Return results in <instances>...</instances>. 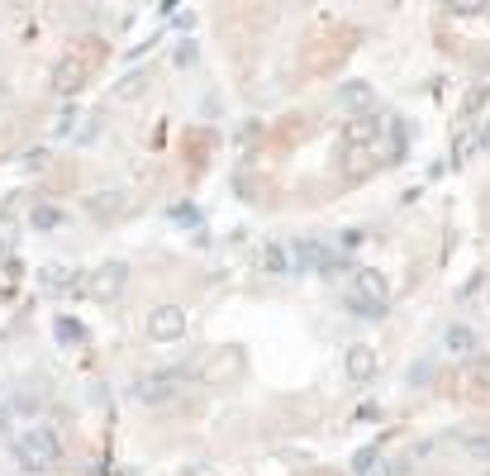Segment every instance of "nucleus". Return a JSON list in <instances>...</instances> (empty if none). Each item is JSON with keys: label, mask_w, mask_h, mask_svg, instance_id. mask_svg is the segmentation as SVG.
Segmentation results:
<instances>
[{"label": "nucleus", "mask_w": 490, "mask_h": 476, "mask_svg": "<svg viewBox=\"0 0 490 476\" xmlns=\"http://www.w3.org/2000/svg\"><path fill=\"white\" fill-rule=\"evenodd\" d=\"M10 453H14V462H20V471L39 476V471H48V467H58L62 438H58V429H48V424H29V429L10 444Z\"/></svg>", "instance_id": "nucleus-1"}, {"label": "nucleus", "mask_w": 490, "mask_h": 476, "mask_svg": "<svg viewBox=\"0 0 490 476\" xmlns=\"http://www.w3.org/2000/svg\"><path fill=\"white\" fill-rule=\"evenodd\" d=\"M343 305H348L352 315H362V319H381L386 305H391V281H386L377 267L352 271V281H348V291H343Z\"/></svg>", "instance_id": "nucleus-2"}, {"label": "nucleus", "mask_w": 490, "mask_h": 476, "mask_svg": "<svg viewBox=\"0 0 490 476\" xmlns=\"http://www.w3.org/2000/svg\"><path fill=\"white\" fill-rule=\"evenodd\" d=\"M181 390H186L181 371H153V377H143L139 386H133V396H139L143 405H172Z\"/></svg>", "instance_id": "nucleus-3"}, {"label": "nucleus", "mask_w": 490, "mask_h": 476, "mask_svg": "<svg viewBox=\"0 0 490 476\" xmlns=\"http://www.w3.org/2000/svg\"><path fill=\"white\" fill-rule=\"evenodd\" d=\"M148 338H153V343H181L186 338V310L181 305H158V310L148 315Z\"/></svg>", "instance_id": "nucleus-4"}, {"label": "nucleus", "mask_w": 490, "mask_h": 476, "mask_svg": "<svg viewBox=\"0 0 490 476\" xmlns=\"http://www.w3.org/2000/svg\"><path fill=\"white\" fill-rule=\"evenodd\" d=\"M443 352L452 357V362H471V357H481V338L471 325H452L443 334Z\"/></svg>", "instance_id": "nucleus-5"}, {"label": "nucleus", "mask_w": 490, "mask_h": 476, "mask_svg": "<svg viewBox=\"0 0 490 476\" xmlns=\"http://www.w3.org/2000/svg\"><path fill=\"white\" fill-rule=\"evenodd\" d=\"M462 396H471V400H485L490 396V352L462 362Z\"/></svg>", "instance_id": "nucleus-6"}, {"label": "nucleus", "mask_w": 490, "mask_h": 476, "mask_svg": "<svg viewBox=\"0 0 490 476\" xmlns=\"http://www.w3.org/2000/svg\"><path fill=\"white\" fill-rule=\"evenodd\" d=\"M81 87H86V62H77V58H62L53 67V91L67 100V96H77Z\"/></svg>", "instance_id": "nucleus-7"}, {"label": "nucleus", "mask_w": 490, "mask_h": 476, "mask_svg": "<svg viewBox=\"0 0 490 476\" xmlns=\"http://www.w3.org/2000/svg\"><path fill=\"white\" fill-rule=\"evenodd\" d=\"M452 444H458V453H467L471 462H490V429H458Z\"/></svg>", "instance_id": "nucleus-8"}, {"label": "nucleus", "mask_w": 490, "mask_h": 476, "mask_svg": "<svg viewBox=\"0 0 490 476\" xmlns=\"http://www.w3.org/2000/svg\"><path fill=\"white\" fill-rule=\"evenodd\" d=\"M124 277H129V267L114 258V262H105L95 271V296H120L124 291Z\"/></svg>", "instance_id": "nucleus-9"}, {"label": "nucleus", "mask_w": 490, "mask_h": 476, "mask_svg": "<svg viewBox=\"0 0 490 476\" xmlns=\"http://www.w3.org/2000/svg\"><path fill=\"white\" fill-rule=\"evenodd\" d=\"M348 377L352 381H371V377H377V352H371L367 343L348 348Z\"/></svg>", "instance_id": "nucleus-10"}, {"label": "nucleus", "mask_w": 490, "mask_h": 476, "mask_svg": "<svg viewBox=\"0 0 490 476\" xmlns=\"http://www.w3.org/2000/svg\"><path fill=\"white\" fill-rule=\"evenodd\" d=\"M338 105L358 110V114H371V87H367V81H348V87L338 91Z\"/></svg>", "instance_id": "nucleus-11"}, {"label": "nucleus", "mask_w": 490, "mask_h": 476, "mask_svg": "<svg viewBox=\"0 0 490 476\" xmlns=\"http://www.w3.org/2000/svg\"><path fill=\"white\" fill-rule=\"evenodd\" d=\"M62 219H67V215H62L58 206H33V210H29V224L43 229V233H48V229H62Z\"/></svg>", "instance_id": "nucleus-12"}, {"label": "nucleus", "mask_w": 490, "mask_h": 476, "mask_svg": "<svg viewBox=\"0 0 490 476\" xmlns=\"http://www.w3.org/2000/svg\"><path fill=\"white\" fill-rule=\"evenodd\" d=\"M10 410L20 415V419H33V415L43 410V396H29V390H24V396H14V400H10Z\"/></svg>", "instance_id": "nucleus-13"}, {"label": "nucleus", "mask_w": 490, "mask_h": 476, "mask_svg": "<svg viewBox=\"0 0 490 476\" xmlns=\"http://www.w3.org/2000/svg\"><path fill=\"white\" fill-rule=\"evenodd\" d=\"M120 191H95L91 196V215H114V210H120Z\"/></svg>", "instance_id": "nucleus-14"}, {"label": "nucleus", "mask_w": 490, "mask_h": 476, "mask_svg": "<svg viewBox=\"0 0 490 476\" xmlns=\"http://www.w3.org/2000/svg\"><path fill=\"white\" fill-rule=\"evenodd\" d=\"M377 467H381V453L377 448H362L358 457H352V471H358V476H371Z\"/></svg>", "instance_id": "nucleus-15"}, {"label": "nucleus", "mask_w": 490, "mask_h": 476, "mask_svg": "<svg viewBox=\"0 0 490 476\" xmlns=\"http://www.w3.org/2000/svg\"><path fill=\"white\" fill-rule=\"evenodd\" d=\"M262 262H267V271H286V267H295V258H286V248H277V243L262 252Z\"/></svg>", "instance_id": "nucleus-16"}, {"label": "nucleus", "mask_w": 490, "mask_h": 476, "mask_svg": "<svg viewBox=\"0 0 490 476\" xmlns=\"http://www.w3.org/2000/svg\"><path fill=\"white\" fill-rule=\"evenodd\" d=\"M24 167H29V172H43V167H48V148H29L24 152Z\"/></svg>", "instance_id": "nucleus-17"}, {"label": "nucleus", "mask_w": 490, "mask_h": 476, "mask_svg": "<svg viewBox=\"0 0 490 476\" xmlns=\"http://www.w3.org/2000/svg\"><path fill=\"white\" fill-rule=\"evenodd\" d=\"M58 338H62V343H81V325H72V319H58Z\"/></svg>", "instance_id": "nucleus-18"}, {"label": "nucleus", "mask_w": 490, "mask_h": 476, "mask_svg": "<svg viewBox=\"0 0 490 476\" xmlns=\"http://www.w3.org/2000/svg\"><path fill=\"white\" fill-rule=\"evenodd\" d=\"M371 476H410V462H381Z\"/></svg>", "instance_id": "nucleus-19"}, {"label": "nucleus", "mask_w": 490, "mask_h": 476, "mask_svg": "<svg viewBox=\"0 0 490 476\" xmlns=\"http://www.w3.org/2000/svg\"><path fill=\"white\" fill-rule=\"evenodd\" d=\"M139 91H143V77H129V81H120V96H124V100H133Z\"/></svg>", "instance_id": "nucleus-20"}, {"label": "nucleus", "mask_w": 490, "mask_h": 476, "mask_svg": "<svg viewBox=\"0 0 490 476\" xmlns=\"http://www.w3.org/2000/svg\"><path fill=\"white\" fill-rule=\"evenodd\" d=\"M72 119H77L72 110H62V114H58V129H53V133H72Z\"/></svg>", "instance_id": "nucleus-21"}, {"label": "nucleus", "mask_w": 490, "mask_h": 476, "mask_svg": "<svg viewBox=\"0 0 490 476\" xmlns=\"http://www.w3.org/2000/svg\"><path fill=\"white\" fill-rule=\"evenodd\" d=\"M0 105H5V87H0Z\"/></svg>", "instance_id": "nucleus-22"}]
</instances>
